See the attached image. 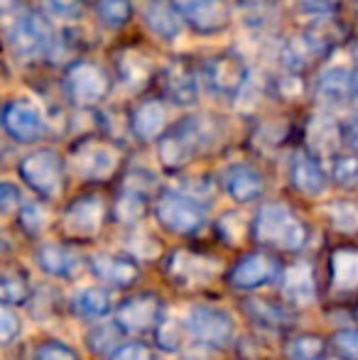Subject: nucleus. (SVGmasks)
<instances>
[{
  "label": "nucleus",
  "mask_w": 358,
  "mask_h": 360,
  "mask_svg": "<svg viewBox=\"0 0 358 360\" xmlns=\"http://www.w3.org/2000/svg\"><path fill=\"white\" fill-rule=\"evenodd\" d=\"M250 231H253V238L258 245L272 248V250L297 252L309 240L307 226L282 201H272V204L260 206Z\"/></svg>",
  "instance_id": "obj_1"
},
{
  "label": "nucleus",
  "mask_w": 358,
  "mask_h": 360,
  "mask_svg": "<svg viewBox=\"0 0 358 360\" xmlns=\"http://www.w3.org/2000/svg\"><path fill=\"white\" fill-rule=\"evenodd\" d=\"M214 123L206 118H184L167 133L160 135L158 155L162 167L177 172L186 167L199 152H204L209 145L216 143Z\"/></svg>",
  "instance_id": "obj_2"
},
{
  "label": "nucleus",
  "mask_w": 358,
  "mask_h": 360,
  "mask_svg": "<svg viewBox=\"0 0 358 360\" xmlns=\"http://www.w3.org/2000/svg\"><path fill=\"white\" fill-rule=\"evenodd\" d=\"M155 218L165 231L174 233V236H194L204 228L206 223V209L196 196L186 194V191L165 189L155 199Z\"/></svg>",
  "instance_id": "obj_3"
},
{
  "label": "nucleus",
  "mask_w": 358,
  "mask_h": 360,
  "mask_svg": "<svg viewBox=\"0 0 358 360\" xmlns=\"http://www.w3.org/2000/svg\"><path fill=\"white\" fill-rule=\"evenodd\" d=\"M54 42L57 39H54L52 27L37 13L20 15L8 30V49L23 64H32L39 57H49Z\"/></svg>",
  "instance_id": "obj_4"
},
{
  "label": "nucleus",
  "mask_w": 358,
  "mask_h": 360,
  "mask_svg": "<svg viewBox=\"0 0 358 360\" xmlns=\"http://www.w3.org/2000/svg\"><path fill=\"white\" fill-rule=\"evenodd\" d=\"M181 323H184L186 333L201 346L226 348L231 346V341L236 336L234 316L226 309L214 307V304H194V307H189Z\"/></svg>",
  "instance_id": "obj_5"
},
{
  "label": "nucleus",
  "mask_w": 358,
  "mask_h": 360,
  "mask_svg": "<svg viewBox=\"0 0 358 360\" xmlns=\"http://www.w3.org/2000/svg\"><path fill=\"white\" fill-rule=\"evenodd\" d=\"M18 174L42 199H57L64 191V160L49 147L25 155L18 165Z\"/></svg>",
  "instance_id": "obj_6"
},
{
  "label": "nucleus",
  "mask_w": 358,
  "mask_h": 360,
  "mask_svg": "<svg viewBox=\"0 0 358 360\" xmlns=\"http://www.w3.org/2000/svg\"><path fill=\"white\" fill-rule=\"evenodd\" d=\"M64 89H67V96L74 105L91 108V105H98L101 101L108 98L110 89H113V81H110L108 72L101 64L79 59V62H74L67 69Z\"/></svg>",
  "instance_id": "obj_7"
},
{
  "label": "nucleus",
  "mask_w": 358,
  "mask_h": 360,
  "mask_svg": "<svg viewBox=\"0 0 358 360\" xmlns=\"http://www.w3.org/2000/svg\"><path fill=\"white\" fill-rule=\"evenodd\" d=\"M115 321L125 333L158 331L165 321V302L153 292H138L115 307Z\"/></svg>",
  "instance_id": "obj_8"
},
{
  "label": "nucleus",
  "mask_w": 358,
  "mask_h": 360,
  "mask_svg": "<svg viewBox=\"0 0 358 360\" xmlns=\"http://www.w3.org/2000/svg\"><path fill=\"white\" fill-rule=\"evenodd\" d=\"M336 47V37L326 34L321 27L305 30V32L292 34L282 47V62L290 72H305L312 64L329 57L331 49Z\"/></svg>",
  "instance_id": "obj_9"
},
{
  "label": "nucleus",
  "mask_w": 358,
  "mask_h": 360,
  "mask_svg": "<svg viewBox=\"0 0 358 360\" xmlns=\"http://www.w3.org/2000/svg\"><path fill=\"white\" fill-rule=\"evenodd\" d=\"M120 152L101 140H84L74 147L72 167L87 181H108L118 172Z\"/></svg>",
  "instance_id": "obj_10"
},
{
  "label": "nucleus",
  "mask_w": 358,
  "mask_h": 360,
  "mask_svg": "<svg viewBox=\"0 0 358 360\" xmlns=\"http://www.w3.org/2000/svg\"><path fill=\"white\" fill-rule=\"evenodd\" d=\"M204 81L211 94L221 98H236L248 84V64L236 52H221L204 64Z\"/></svg>",
  "instance_id": "obj_11"
},
{
  "label": "nucleus",
  "mask_w": 358,
  "mask_h": 360,
  "mask_svg": "<svg viewBox=\"0 0 358 360\" xmlns=\"http://www.w3.org/2000/svg\"><path fill=\"white\" fill-rule=\"evenodd\" d=\"M165 272L174 285L184 289H201L216 280L219 275V262L214 257L199 255L189 250H174L165 262Z\"/></svg>",
  "instance_id": "obj_12"
},
{
  "label": "nucleus",
  "mask_w": 358,
  "mask_h": 360,
  "mask_svg": "<svg viewBox=\"0 0 358 360\" xmlns=\"http://www.w3.org/2000/svg\"><path fill=\"white\" fill-rule=\"evenodd\" d=\"M181 20L199 34L224 32L234 20L229 0H172Z\"/></svg>",
  "instance_id": "obj_13"
},
{
  "label": "nucleus",
  "mask_w": 358,
  "mask_h": 360,
  "mask_svg": "<svg viewBox=\"0 0 358 360\" xmlns=\"http://www.w3.org/2000/svg\"><path fill=\"white\" fill-rule=\"evenodd\" d=\"M280 275V262L275 260V255L265 250L248 252L243 255L234 267L229 270V285L241 292H250V289H258L263 285L277 280Z\"/></svg>",
  "instance_id": "obj_14"
},
{
  "label": "nucleus",
  "mask_w": 358,
  "mask_h": 360,
  "mask_svg": "<svg viewBox=\"0 0 358 360\" xmlns=\"http://www.w3.org/2000/svg\"><path fill=\"white\" fill-rule=\"evenodd\" d=\"M103 201L94 194L79 196L67 206L62 216V228L69 238L74 240H91L94 236H98L101 226H103Z\"/></svg>",
  "instance_id": "obj_15"
},
{
  "label": "nucleus",
  "mask_w": 358,
  "mask_h": 360,
  "mask_svg": "<svg viewBox=\"0 0 358 360\" xmlns=\"http://www.w3.org/2000/svg\"><path fill=\"white\" fill-rule=\"evenodd\" d=\"M3 128L15 143L32 145L44 135V118L37 105L25 98H15L3 108Z\"/></svg>",
  "instance_id": "obj_16"
},
{
  "label": "nucleus",
  "mask_w": 358,
  "mask_h": 360,
  "mask_svg": "<svg viewBox=\"0 0 358 360\" xmlns=\"http://www.w3.org/2000/svg\"><path fill=\"white\" fill-rule=\"evenodd\" d=\"M221 186L236 204H253L265 194L263 174L248 162H236L226 167L221 174Z\"/></svg>",
  "instance_id": "obj_17"
},
{
  "label": "nucleus",
  "mask_w": 358,
  "mask_h": 360,
  "mask_svg": "<svg viewBox=\"0 0 358 360\" xmlns=\"http://www.w3.org/2000/svg\"><path fill=\"white\" fill-rule=\"evenodd\" d=\"M165 94L179 108H189L199 101V79L191 64L184 59H172L162 72Z\"/></svg>",
  "instance_id": "obj_18"
},
{
  "label": "nucleus",
  "mask_w": 358,
  "mask_h": 360,
  "mask_svg": "<svg viewBox=\"0 0 358 360\" xmlns=\"http://www.w3.org/2000/svg\"><path fill=\"white\" fill-rule=\"evenodd\" d=\"M290 184L305 196H321L329 186V176L312 152L300 150L290 160Z\"/></svg>",
  "instance_id": "obj_19"
},
{
  "label": "nucleus",
  "mask_w": 358,
  "mask_h": 360,
  "mask_svg": "<svg viewBox=\"0 0 358 360\" xmlns=\"http://www.w3.org/2000/svg\"><path fill=\"white\" fill-rule=\"evenodd\" d=\"M89 267L101 282L113 285L118 289L130 287L138 280V262H133L125 255H113V252H96L89 257Z\"/></svg>",
  "instance_id": "obj_20"
},
{
  "label": "nucleus",
  "mask_w": 358,
  "mask_h": 360,
  "mask_svg": "<svg viewBox=\"0 0 358 360\" xmlns=\"http://www.w3.org/2000/svg\"><path fill=\"white\" fill-rule=\"evenodd\" d=\"M143 22L155 37H160L162 42H174L181 34V15L172 3L165 0H145L143 3Z\"/></svg>",
  "instance_id": "obj_21"
},
{
  "label": "nucleus",
  "mask_w": 358,
  "mask_h": 360,
  "mask_svg": "<svg viewBox=\"0 0 358 360\" xmlns=\"http://www.w3.org/2000/svg\"><path fill=\"white\" fill-rule=\"evenodd\" d=\"M282 297L290 307H307L317 299L314 267L309 262H295L282 275Z\"/></svg>",
  "instance_id": "obj_22"
},
{
  "label": "nucleus",
  "mask_w": 358,
  "mask_h": 360,
  "mask_svg": "<svg viewBox=\"0 0 358 360\" xmlns=\"http://www.w3.org/2000/svg\"><path fill=\"white\" fill-rule=\"evenodd\" d=\"M34 262H37L42 272H47V275H52V277H59V280H74V277L82 272V257H79L72 248L57 245V243L37 248Z\"/></svg>",
  "instance_id": "obj_23"
},
{
  "label": "nucleus",
  "mask_w": 358,
  "mask_h": 360,
  "mask_svg": "<svg viewBox=\"0 0 358 360\" xmlns=\"http://www.w3.org/2000/svg\"><path fill=\"white\" fill-rule=\"evenodd\" d=\"M314 98L321 105H344L346 101L354 98V72L344 67L326 69L314 84Z\"/></svg>",
  "instance_id": "obj_24"
},
{
  "label": "nucleus",
  "mask_w": 358,
  "mask_h": 360,
  "mask_svg": "<svg viewBox=\"0 0 358 360\" xmlns=\"http://www.w3.org/2000/svg\"><path fill=\"white\" fill-rule=\"evenodd\" d=\"M331 292L354 294L358 292V248H336L329 257Z\"/></svg>",
  "instance_id": "obj_25"
},
{
  "label": "nucleus",
  "mask_w": 358,
  "mask_h": 360,
  "mask_svg": "<svg viewBox=\"0 0 358 360\" xmlns=\"http://www.w3.org/2000/svg\"><path fill=\"white\" fill-rule=\"evenodd\" d=\"M150 209V191L143 181H135V176H128L120 189V194L115 196V221L133 226L140 218L148 214Z\"/></svg>",
  "instance_id": "obj_26"
},
{
  "label": "nucleus",
  "mask_w": 358,
  "mask_h": 360,
  "mask_svg": "<svg viewBox=\"0 0 358 360\" xmlns=\"http://www.w3.org/2000/svg\"><path fill=\"white\" fill-rule=\"evenodd\" d=\"M167 123V110H165L162 101L150 98L135 105L133 115H130V130L140 143H150V140L160 138Z\"/></svg>",
  "instance_id": "obj_27"
},
{
  "label": "nucleus",
  "mask_w": 358,
  "mask_h": 360,
  "mask_svg": "<svg viewBox=\"0 0 358 360\" xmlns=\"http://www.w3.org/2000/svg\"><path fill=\"white\" fill-rule=\"evenodd\" d=\"M243 314L260 328H270V331H282V328L292 326V311L282 304H275L265 297H248L243 299Z\"/></svg>",
  "instance_id": "obj_28"
},
{
  "label": "nucleus",
  "mask_w": 358,
  "mask_h": 360,
  "mask_svg": "<svg viewBox=\"0 0 358 360\" xmlns=\"http://www.w3.org/2000/svg\"><path fill=\"white\" fill-rule=\"evenodd\" d=\"M72 309L74 314H79L84 319H103L115 309L113 294L106 287H87L74 294Z\"/></svg>",
  "instance_id": "obj_29"
},
{
  "label": "nucleus",
  "mask_w": 358,
  "mask_h": 360,
  "mask_svg": "<svg viewBox=\"0 0 358 360\" xmlns=\"http://www.w3.org/2000/svg\"><path fill=\"white\" fill-rule=\"evenodd\" d=\"M118 74L130 89H145L153 79V64L135 49H125L118 54Z\"/></svg>",
  "instance_id": "obj_30"
},
{
  "label": "nucleus",
  "mask_w": 358,
  "mask_h": 360,
  "mask_svg": "<svg viewBox=\"0 0 358 360\" xmlns=\"http://www.w3.org/2000/svg\"><path fill=\"white\" fill-rule=\"evenodd\" d=\"M123 328L115 323H101V326H94L87 333V346L91 348V353L96 356H113L115 348L120 346V336H123Z\"/></svg>",
  "instance_id": "obj_31"
},
{
  "label": "nucleus",
  "mask_w": 358,
  "mask_h": 360,
  "mask_svg": "<svg viewBox=\"0 0 358 360\" xmlns=\"http://www.w3.org/2000/svg\"><path fill=\"white\" fill-rule=\"evenodd\" d=\"M32 294L30 280L20 270H5L0 277V299L3 304H25Z\"/></svg>",
  "instance_id": "obj_32"
},
{
  "label": "nucleus",
  "mask_w": 358,
  "mask_h": 360,
  "mask_svg": "<svg viewBox=\"0 0 358 360\" xmlns=\"http://www.w3.org/2000/svg\"><path fill=\"white\" fill-rule=\"evenodd\" d=\"M326 351L324 338L312 336V333H300L292 336L285 346V358L287 360H317L321 358Z\"/></svg>",
  "instance_id": "obj_33"
},
{
  "label": "nucleus",
  "mask_w": 358,
  "mask_h": 360,
  "mask_svg": "<svg viewBox=\"0 0 358 360\" xmlns=\"http://www.w3.org/2000/svg\"><path fill=\"white\" fill-rule=\"evenodd\" d=\"M96 15L101 25L110 30H120L133 18V3L130 0H98L96 3Z\"/></svg>",
  "instance_id": "obj_34"
},
{
  "label": "nucleus",
  "mask_w": 358,
  "mask_h": 360,
  "mask_svg": "<svg viewBox=\"0 0 358 360\" xmlns=\"http://www.w3.org/2000/svg\"><path fill=\"white\" fill-rule=\"evenodd\" d=\"M331 226L341 233H358V204L356 201H334L326 206Z\"/></svg>",
  "instance_id": "obj_35"
},
{
  "label": "nucleus",
  "mask_w": 358,
  "mask_h": 360,
  "mask_svg": "<svg viewBox=\"0 0 358 360\" xmlns=\"http://www.w3.org/2000/svg\"><path fill=\"white\" fill-rule=\"evenodd\" d=\"M47 223H49V211L44 209L42 204H37V201H30V204H25L23 209H20V214H18V226L32 238L39 236V233L47 228Z\"/></svg>",
  "instance_id": "obj_36"
},
{
  "label": "nucleus",
  "mask_w": 358,
  "mask_h": 360,
  "mask_svg": "<svg viewBox=\"0 0 358 360\" xmlns=\"http://www.w3.org/2000/svg\"><path fill=\"white\" fill-rule=\"evenodd\" d=\"M331 179L344 189L358 186V155H339L331 162Z\"/></svg>",
  "instance_id": "obj_37"
},
{
  "label": "nucleus",
  "mask_w": 358,
  "mask_h": 360,
  "mask_svg": "<svg viewBox=\"0 0 358 360\" xmlns=\"http://www.w3.org/2000/svg\"><path fill=\"white\" fill-rule=\"evenodd\" d=\"M331 348L341 360H358V328H341L331 336Z\"/></svg>",
  "instance_id": "obj_38"
},
{
  "label": "nucleus",
  "mask_w": 358,
  "mask_h": 360,
  "mask_svg": "<svg viewBox=\"0 0 358 360\" xmlns=\"http://www.w3.org/2000/svg\"><path fill=\"white\" fill-rule=\"evenodd\" d=\"M44 8L57 20H77L84 13V0H44Z\"/></svg>",
  "instance_id": "obj_39"
},
{
  "label": "nucleus",
  "mask_w": 358,
  "mask_h": 360,
  "mask_svg": "<svg viewBox=\"0 0 358 360\" xmlns=\"http://www.w3.org/2000/svg\"><path fill=\"white\" fill-rule=\"evenodd\" d=\"M34 360H82V358H79V353L74 351V348H69L67 343L49 341L37 348Z\"/></svg>",
  "instance_id": "obj_40"
},
{
  "label": "nucleus",
  "mask_w": 358,
  "mask_h": 360,
  "mask_svg": "<svg viewBox=\"0 0 358 360\" xmlns=\"http://www.w3.org/2000/svg\"><path fill=\"white\" fill-rule=\"evenodd\" d=\"M110 360H158V358H155L150 346H145L140 341H130V343H120L113 356H110Z\"/></svg>",
  "instance_id": "obj_41"
},
{
  "label": "nucleus",
  "mask_w": 358,
  "mask_h": 360,
  "mask_svg": "<svg viewBox=\"0 0 358 360\" xmlns=\"http://www.w3.org/2000/svg\"><path fill=\"white\" fill-rule=\"evenodd\" d=\"M20 331H23V323H20V319L15 316L8 309V304H5V307L0 309V343L10 346V343L20 336Z\"/></svg>",
  "instance_id": "obj_42"
},
{
  "label": "nucleus",
  "mask_w": 358,
  "mask_h": 360,
  "mask_svg": "<svg viewBox=\"0 0 358 360\" xmlns=\"http://www.w3.org/2000/svg\"><path fill=\"white\" fill-rule=\"evenodd\" d=\"M295 5L302 15H309V18H324L336 10L334 0H295Z\"/></svg>",
  "instance_id": "obj_43"
},
{
  "label": "nucleus",
  "mask_w": 358,
  "mask_h": 360,
  "mask_svg": "<svg viewBox=\"0 0 358 360\" xmlns=\"http://www.w3.org/2000/svg\"><path fill=\"white\" fill-rule=\"evenodd\" d=\"M155 338H158V346L162 348V351H177L179 348V331H177V326L170 321L160 323V328L155 331Z\"/></svg>",
  "instance_id": "obj_44"
},
{
  "label": "nucleus",
  "mask_w": 358,
  "mask_h": 360,
  "mask_svg": "<svg viewBox=\"0 0 358 360\" xmlns=\"http://www.w3.org/2000/svg\"><path fill=\"white\" fill-rule=\"evenodd\" d=\"M20 204H23V194H20L18 186L13 184H0V211H3L5 216L13 214L15 209H20Z\"/></svg>",
  "instance_id": "obj_45"
},
{
  "label": "nucleus",
  "mask_w": 358,
  "mask_h": 360,
  "mask_svg": "<svg viewBox=\"0 0 358 360\" xmlns=\"http://www.w3.org/2000/svg\"><path fill=\"white\" fill-rule=\"evenodd\" d=\"M334 135H336V128H334V125H331L329 130H321V118L312 123L309 138H312V143H314V147H317L319 152H329V150H331V140H334Z\"/></svg>",
  "instance_id": "obj_46"
},
{
  "label": "nucleus",
  "mask_w": 358,
  "mask_h": 360,
  "mask_svg": "<svg viewBox=\"0 0 358 360\" xmlns=\"http://www.w3.org/2000/svg\"><path fill=\"white\" fill-rule=\"evenodd\" d=\"M341 140L346 143V147H351L354 152H358V115L349 118L341 125Z\"/></svg>",
  "instance_id": "obj_47"
},
{
  "label": "nucleus",
  "mask_w": 358,
  "mask_h": 360,
  "mask_svg": "<svg viewBox=\"0 0 358 360\" xmlns=\"http://www.w3.org/2000/svg\"><path fill=\"white\" fill-rule=\"evenodd\" d=\"M354 101H358V69H354Z\"/></svg>",
  "instance_id": "obj_48"
},
{
  "label": "nucleus",
  "mask_w": 358,
  "mask_h": 360,
  "mask_svg": "<svg viewBox=\"0 0 358 360\" xmlns=\"http://www.w3.org/2000/svg\"><path fill=\"white\" fill-rule=\"evenodd\" d=\"M317 360H331V358H324V356H321V358H317Z\"/></svg>",
  "instance_id": "obj_49"
},
{
  "label": "nucleus",
  "mask_w": 358,
  "mask_h": 360,
  "mask_svg": "<svg viewBox=\"0 0 358 360\" xmlns=\"http://www.w3.org/2000/svg\"><path fill=\"white\" fill-rule=\"evenodd\" d=\"M356 59H358V47H356Z\"/></svg>",
  "instance_id": "obj_50"
},
{
  "label": "nucleus",
  "mask_w": 358,
  "mask_h": 360,
  "mask_svg": "<svg viewBox=\"0 0 358 360\" xmlns=\"http://www.w3.org/2000/svg\"><path fill=\"white\" fill-rule=\"evenodd\" d=\"M356 15H358V3H356Z\"/></svg>",
  "instance_id": "obj_51"
},
{
  "label": "nucleus",
  "mask_w": 358,
  "mask_h": 360,
  "mask_svg": "<svg viewBox=\"0 0 358 360\" xmlns=\"http://www.w3.org/2000/svg\"><path fill=\"white\" fill-rule=\"evenodd\" d=\"M356 319H358V307H356Z\"/></svg>",
  "instance_id": "obj_52"
}]
</instances>
